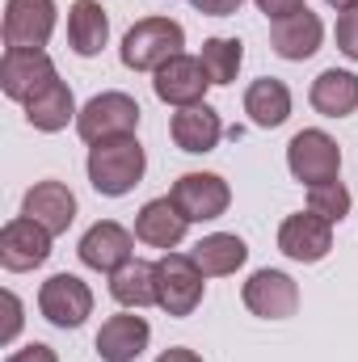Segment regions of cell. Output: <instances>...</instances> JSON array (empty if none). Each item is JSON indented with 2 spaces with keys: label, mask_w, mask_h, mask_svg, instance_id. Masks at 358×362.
<instances>
[{
  "label": "cell",
  "mask_w": 358,
  "mask_h": 362,
  "mask_svg": "<svg viewBox=\"0 0 358 362\" xmlns=\"http://www.w3.org/2000/svg\"><path fill=\"white\" fill-rule=\"evenodd\" d=\"M333 34H337V51L358 64V8L337 13V30H333Z\"/></svg>",
  "instance_id": "cell-28"
},
{
  "label": "cell",
  "mask_w": 358,
  "mask_h": 362,
  "mask_svg": "<svg viewBox=\"0 0 358 362\" xmlns=\"http://www.w3.org/2000/svg\"><path fill=\"white\" fill-rule=\"evenodd\" d=\"M350 189L342 181H321V185H308V211L329 219V223H342L350 215Z\"/></svg>",
  "instance_id": "cell-27"
},
{
  "label": "cell",
  "mask_w": 358,
  "mask_h": 362,
  "mask_svg": "<svg viewBox=\"0 0 358 362\" xmlns=\"http://www.w3.org/2000/svg\"><path fill=\"white\" fill-rule=\"evenodd\" d=\"M51 34H55V0L4 4V51H42Z\"/></svg>",
  "instance_id": "cell-7"
},
{
  "label": "cell",
  "mask_w": 358,
  "mask_h": 362,
  "mask_svg": "<svg viewBox=\"0 0 358 362\" xmlns=\"http://www.w3.org/2000/svg\"><path fill=\"white\" fill-rule=\"evenodd\" d=\"M47 257H51V232L30 215H17L0 228V266L8 274L38 270Z\"/></svg>",
  "instance_id": "cell-9"
},
{
  "label": "cell",
  "mask_w": 358,
  "mask_h": 362,
  "mask_svg": "<svg viewBox=\"0 0 358 362\" xmlns=\"http://www.w3.org/2000/svg\"><path fill=\"white\" fill-rule=\"evenodd\" d=\"M278 249L291 257V262H304V266H312V262H325L329 257V249H333V223L329 219H321V215H287L282 219V228H278Z\"/></svg>",
  "instance_id": "cell-11"
},
{
  "label": "cell",
  "mask_w": 358,
  "mask_h": 362,
  "mask_svg": "<svg viewBox=\"0 0 358 362\" xmlns=\"http://www.w3.org/2000/svg\"><path fill=\"white\" fill-rule=\"evenodd\" d=\"M190 4H194L202 17H232L245 0H190Z\"/></svg>",
  "instance_id": "cell-31"
},
{
  "label": "cell",
  "mask_w": 358,
  "mask_h": 362,
  "mask_svg": "<svg viewBox=\"0 0 358 362\" xmlns=\"http://www.w3.org/2000/svg\"><path fill=\"white\" fill-rule=\"evenodd\" d=\"M287 169H291V177L304 181V185L337 181V173H342V148H337L333 135L308 127V131H299L287 144Z\"/></svg>",
  "instance_id": "cell-4"
},
{
  "label": "cell",
  "mask_w": 358,
  "mask_h": 362,
  "mask_svg": "<svg viewBox=\"0 0 358 362\" xmlns=\"http://www.w3.org/2000/svg\"><path fill=\"white\" fill-rule=\"evenodd\" d=\"M245 114H249L253 127H266V131L282 127L291 118V89L282 81H274V76L253 81L249 93H245Z\"/></svg>",
  "instance_id": "cell-23"
},
{
  "label": "cell",
  "mask_w": 358,
  "mask_h": 362,
  "mask_svg": "<svg viewBox=\"0 0 358 362\" xmlns=\"http://www.w3.org/2000/svg\"><path fill=\"white\" fill-rule=\"evenodd\" d=\"M169 131H173V144H178L181 152H194V156L211 152V148L224 139V122H219V114H215L207 101L178 110L173 122H169Z\"/></svg>",
  "instance_id": "cell-19"
},
{
  "label": "cell",
  "mask_w": 358,
  "mask_h": 362,
  "mask_svg": "<svg viewBox=\"0 0 358 362\" xmlns=\"http://www.w3.org/2000/svg\"><path fill=\"white\" fill-rule=\"evenodd\" d=\"M190 257L207 278H224V274H236L249 262V245L236 232H211L190 249Z\"/></svg>",
  "instance_id": "cell-20"
},
{
  "label": "cell",
  "mask_w": 358,
  "mask_h": 362,
  "mask_svg": "<svg viewBox=\"0 0 358 362\" xmlns=\"http://www.w3.org/2000/svg\"><path fill=\"white\" fill-rule=\"evenodd\" d=\"M148 341H152L148 320L135 316V312H118V316H110V320L101 325V333H97V354H101V362H135L148 350Z\"/></svg>",
  "instance_id": "cell-15"
},
{
  "label": "cell",
  "mask_w": 358,
  "mask_h": 362,
  "mask_svg": "<svg viewBox=\"0 0 358 362\" xmlns=\"http://www.w3.org/2000/svg\"><path fill=\"white\" fill-rule=\"evenodd\" d=\"M135 127H139V101L127 93H97L76 114V131L89 148L110 144V139H127V135H135Z\"/></svg>",
  "instance_id": "cell-3"
},
{
  "label": "cell",
  "mask_w": 358,
  "mask_h": 362,
  "mask_svg": "<svg viewBox=\"0 0 358 362\" xmlns=\"http://www.w3.org/2000/svg\"><path fill=\"white\" fill-rule=\"evenodd\" d=\"M76 253H81V262H85L89 270L114 274V270H122V266L135 257V236H131L122 223L101 219V223H93L89 232L81 236Z\"/></svg>",
  "instance_id": "cell-13"
},
{
  "label": "cell",
  "mask_w": 358,
  "mask_h": 362,
  "mask_svg": "<svg viewBox=\"0 0 358 362\" xmlns=\"http://www.w3.org/2000/svg\"><path fill=\"white\" fill-rule=\"evenodd\" d=\"M38 312L55 329H81L93 316V291L76 274H51L38 291Z\"/></svg>",
  "instance_id": "cell-6"
},
{
  "label": "cell",
  "mask_w": 358,
  "mask_h": 362,
  "mask_svg": "<svg viewBox=\"0 0 358 362\" xmlns=\"http://www.w3.org/2000/svg\"><path fill=\"white\" fill-rule=\"evenodd\" d=\"M207 274L194 266L190 253H165L156 262V303L169 312V316H190L198 303H202V282Z\"/></svg>",
  "instance_id": "cell-5"
},
{
  "label": "cell",
  "mask_w": 358,
  "mask_h": 362,
  "mask_svg": "<svg viewBox=\"0 0 358 362\" xmlns=\"http://www.w3.org/2000/svg\"><path fill=\"white\" fill-rule=\"evenodd\" d=\"M185 228H190V219L178 211L173 198H152L135 215V236L144 245H152V249H165V253H173L185 240Z\"/></svg>",
  "instance_id": "cell-18"
},
{
  "label": "cell",
  "mask_w": 358,
  "mask_h": 362,
  "mask_svg": "<svg viewBox=\"0 0 358 362\" xmlns=\"http://www.w3.org/2000/svg\"><path fill=\"white\" fill-rule=\"evenodd\" d=\"M4 308H8V320H4V329H0V341L8 346V341L17 337V329H21V299H17L13 291H4Z\"/></svg>",
  "instance_id": "cell-29"
},
{
  "label": "cell",
  "mask_w": 358,
  "mask_h": 362,
  "mask_svg": "<svg viewBox=\"0 0 358 362\" xmlns=\"http://www.w3.org/2000/svg\"><path fill=\"white\" fill-rule=\"evenodd\" d=\"M321 38H325V25H321V17L308 13V8L282 17V21H274V30H270L274 55H278V59H291V64L312 59V55L321 51Z\"/></svg>",
  "instance_id": "cell-16"
},
{
  "label": "cell",
  "mask_w": 358,
  "mask_h": 362,
  "mask_svg": "<svg viewBox=\"0 0 358 362\" xmlns=\"http://www.w3.org/2000/svg\"><path fill=\"white\" fill-rule=\"evenodd\" d=\"M152 89L156 97L165 101V105H198L207 89H211V76H207V68H202V59H194V55H173L165 68H156V81H152Z\"/></svg>",
  "instance_id": "cell-12"
},
{
  "label": "cell",
  "mask_w": 358,
  "mask_h": 362,
  "mask_svg": "<svg viewBox=\"0 0 358 362\" xmlns=\"http://www.w3.org/2000/svg\"><path fill=\"white\" fill-rule=\"evenodd\" d=\"M245 308L262 320H287L299 308V286L282 270H258L245 282Z\"/></svg>",
  "instance_id": "cell-14"
},
{
  "label": "cell",
  "mask_w": 358,
  "mask_h": 362,
  "mask_svg": "<svg viewBox=\"0 0 358 362\" xmlns=\"http://www.w3.org/2000/svg\"><path fill=\"white\" fill-rule=\"evenodd\" d=\"M169 198L178 202V211L190 223H207V219H219L232 202V189L219 173H181L169 189Z\"/></svg>",
  "instance_id": "cell-10"
},
{
  "label": "cell",
  "mask_w": 358,
  "mask_h": 362,
  "mask_svg": "<svg viewBox=\"0 0 358 362\" xmlns=\"http://www.w3.org/2000/svg\"><path fill=\"white\" fill-rule=\"evenodd\" d=\"M241 59H245V47L236 38H207L202 42V68H207L211 85H232L241 72Z\"/></svg>",
  "instance_id": "cell-26"
},
{
  "label": "cell",
  "mask_w": 358,
  "mask_h": 362,
  "mask_svg": "<svg viewBox=\"0 0 358 362\" xmlns=\"http://www.w3.org/2000/svg\"><path fill=\"white\" fill-rule=\"evenodd\" d=\"M144 169H148V156H144V148H139L135 135L89 148V181H93V189L105 194V198L131 194L144 181Z\"/></svg>",
  "instance_id": "cell-1"
},
{
  "label": "cell",
  "mask_w": 358,
  "mask_h": 362,
  "mask_svg": "<svg viewBox=\"0 0 358 362\" xmlns=\"http://www.w3.org/2000/svg\"><path fill=\"white\" fill-rule=\"evenodd\" d=\"M105 42H110V17H105V8L97 0H76L68 8V47L76 55L93 59V55H101Z\"/></svg>",
  "instance_id": "cell-21"
},
{
  "label": "cell",
  "mask_w": 358,
  "mask_h": 362,
  "mask_svg": "<svg viewBox=\"0 0 358 362\" xmlns=\"http://www.w3.org/2000/svg\"><path fill=\"white\" fill-rule=\"evenodd\" d=\"M258 8L266 13L270 21H282V17H291V13H304L308 4H304V0H258Z\"/></svg>",
  "instance_id": "cell-30"
},
{
  "label": "cell",
  "mask_w": 358,
  "mask_h": 362,
  "mask_svg": "<svg viewBox=\"0 0 358 362\" xmlns=\"http://www.w3.org/2000/svg\"><path fill=\"white\" fill-rule=\"evenodd\" d=\"M21 215H30L34 223H42L51 236L68 232L72 219H76V194L64 185V181H38L25 202H21Z\"/></svg>",
  "instance_id": "cell-17"
},
{
  "label": "cell",
  "mask_w": 358,
  "mask_h": 362,
  "mask_svg": "<svg viewBox=\"0 0 358 362\" xmlns=\"http://www.w3.org/2000/svg\"><path fill=\"white\" fill-rule=\"evenodd\" d=\"M308 101L325 118H346V114L358 110V76L354 72H342V68H329V72H321L312 81Z\"/></svg>",
  "instance_id": "cell-22"
},
{
  "label": "cell",
  "mask_w": 358,
  "mask_h": 362,
  "mask_svg": "<svg viewBox=\"0 0 358 362\" xmlns=\"http://www.w3.org/2000/svg\"><path fill=\"white\" fill-rule=\"evenodd\" d=\"M156 362H202V358H198L194 350H185V346H173V350H165Z\"/></svg>",
  "instance_id": "cell-33"
},
{
  "label": "cell",
  "mask_w": 358,
  "mask_h": 362,
  "mask_svg": "<svg viewBox=\"0 0 358 362\" xmlns=\"http://www.w3.org/2000/svg\"><path fill=\"white\" fill-rule=\"evenodd\" d=\"M76 114H81V110H76V97H72V89H68L64 81L47 85V89H42L34 101H30V105H25V118H30V127H34V131H47V135L64 131V127H68Z\"/></svg>",
  "instance_id": "cell-24"
},
{
  "label": "cell",
  "mask_w": 358,
  "mask_h": 362,
  "mask_svg": "<svg viewBox=\"0 0 358 362\" xmlns=\"http://www.w3.org/2000/svg\"><path fill=\"white\" fill-rule=\"evenodd\" d=\"M110 295L122 303V308H152L156 303V266L152 262H139L131 257L122 270L110 274Z\"/></svg>",
  "instance_id": "cell-25"
},
{
  "label": "cell",
  "mask_w": 358,
  "mask_h": 362,
  "mask_svg": "<svg viewBox=\"0 0 358 362\" xmlns=\"http://www.w3.org/2000/svg\"><path fill=\"white\" fill-rule=\"evenodd\" d=\"M325 4H333L337 13H346V8H358V0H325Z\"/></svg>",
  "instance_id": "cell-34"
},
{
  "label": "cell",
  "mask_w": 358,
  "mask_h": 362,
  "mask_svg": "<svg viewBox=\"0 0 358 362\" xmlns=\"http://www.w3.org/2000/svg\"><path fill=\"white\" fill-rule=\"evenodd\" d=\"M185 47V30L173 17H144L122 38V68L131 72H156Z\"/></svg>",
  "instance_id": "cell-2"
},
{
  "label": "cell",
  "mask_w": 358,
  "mask_h": 362,
  "mask_svg": "<svg viewBox=\"0 0 358 362\" xmlns=\"http://www.w3.org/2000/svg\"><path fill=\"white\" fill-rule=\"evenodd\" d=\"M55 81L59 76H55V64H51L47 51H4V59H0V89H4L8 101L30 105Z\"/></svg>",
  "instance_id": "cell-8"
},
{
  "label": "cell",
  "mask_w": 358,
  "mask_h": 362,
  "mask_svg": "<svg viewBox=\"0 0 358 362\" xmlns=\"http://www.w3.org/2000/svg\"><path fill=\"white\" fill-rule=\"evenodd\" d=\"M4 362H59V358H55V350H51V346H42V341H34V346H25V350H17V354H8Z\"/></svg>",
  "instance_id": "cell-32"
}]
</instances>
